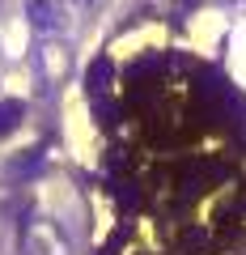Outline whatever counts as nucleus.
<instances>
[{
    "mask_svg": "<svg viewBox=\"0 0 246 255\" xmlns=\"http://www.w3.org/2000/svg\"><path fill=\"white\" fill-rule=\"evenodd\" d=\"M21 255H73V243L55 221L30 217L21 226Z\"/></svg>",
    "mask_w": 246,
    "mask_h": 255,
    "instance_id": "obj_1",
    "label": "nucleus"
},
{
    "mask_svg": "<svg viewBox=\"0 0 246 255\" xmlns=\"http://www.w3.org/2000/svg\"><path fill=\"white\" fill-rule=\"evenodd\" d=\"M34 60H38V77H43L47 85L68 81V73H73V47H68L64 38H51V34H47L43 43H38Z\"/></svg>",
    "mask_w": 246,
    "mask_h": 255,
    "instance_id": "obj_2",
    "label": "nucleus"
},
{
    "mask_svg": "<svg viewBox=\"0 0 246 255\" xmlns=\"http://www.w3.org/2000/svg\"><path fill=\"white\" fill-rule=\"evenodd\" d=\"M26 13L43 34H55V30H64V13L55 0H26Z\"/></svg>",
    "mask_w": 246,
    "mask_h": 255,
    "instance_id": "obj_3",
    "label": "nucleus"
},
{
    "mask_svg": "<svg viewBox=\"0 0 246 255\" xmlns=\"http://www.w3.org/2000/svg\"><path fill=\"white\" fill-rule=\"evenodd\" d=\"M21 115V102H0V132L4 128H13V119Z\"/></svg>",
    "mask_w": 246,
    "mask_h": 255,
    "instance_id": "obj_4",
    "label": "nucleus"
}]
</instances>
